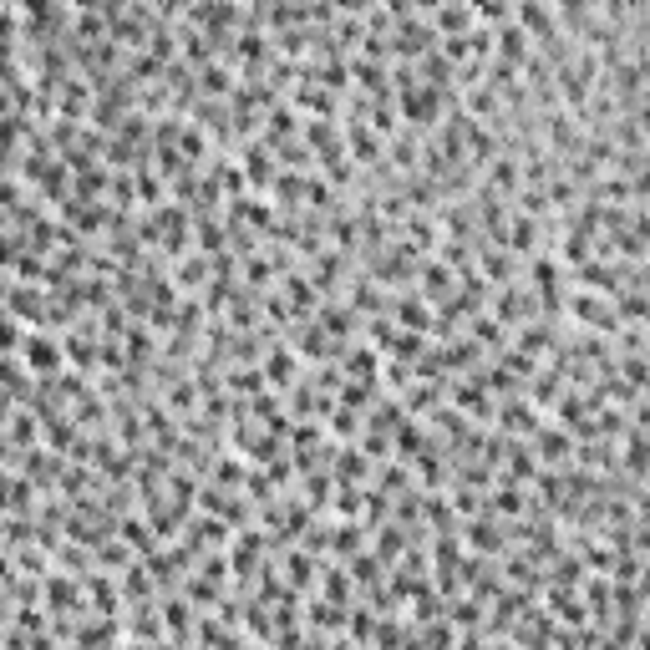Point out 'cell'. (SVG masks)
<instances>
[{
    "label": "cell",
    "mask_w": 650,
    "mask_h": 650,
    "mask_svg": "<svg viewBox=\"0 0 650 650\" xmlns=\"http://www.w3.org/2000/svg\"><path fill=\"white\" fill-rule=\"evenodd\" d=\"M325 600H336V605H351V579L341 574V569H325Z\"/></svg>",
    "instance_id": "obj_3"
},
{
    "label": "cell",
    "mask_w": 650,
    "mask_h": 650,
    "mask_svg": "<svg viewBox=\"0 0 650 650\" xmlns=\"http://www.w3.org/2000/svg\"><path fill=\"white\" fill-rule=\"evenodd\" d=\"M468 544H473V549H503V534H493L488 518H478V524L468 529Z\"/></svg>",
    "instance_id": "obj_5"
},
{
    "label": "cell",
    "mask_w": 650,
    "mask_h": 650,
    "mask_svg": "<svg viewBox=\"0 0 650 650\" xmlns=\"http://www.w3.org/2000/svg\"><path fill=\"white\" fill-rule=\"evenodd\" d=\"M488 183H493V188H518V168H513V158H498L493 173H488Z\"/></svg>",
    "instance_id": "obj_6"
},
{
    "label": "cell",
    "mask_w": 650,
    "mask_h": 650,
    "mask_svg": "<svg viewBox=\"0 0 650 650\" xmlns=\"http://www.w3.org/2000/svg\"><path fill=\"white\" fill-rule=\"evenodd\" d=\"M11 351H21V356H26V366L36 371V381L61 376V366L72 361V356H67V346H61L56 336H41V331H26V341H21V346H11Z\"/></svg>",
    "instance_id": "obj_1"
},
{
    "label": "cell",
    "mask_w": 650,
    "mask_h": 650,
    "mask_svg": "<svg viewBox=\"0 0 650 650\" xmlns=\"http://www.w3.org/2000/svg\"><path fill=\"white\" fill-rule=\"evenodd\" d=\"M422 295H427V300L452 295V265H447V259H432V265H422Z\"/></svg>",
    "instance_id": "obj_2"
},
{
    "label": "cell",
    "mask_w": 650,
    "mask_h": 650,
    "mask_svg": "<svg viewBox=\"0 0 650 650\" xmlns=\"http://www.w3.org/2000/svg\"><path fill=\"white\" fill-rule=\"evenodd\" d=\"M265 366H270V381H295V351H270Z\"/></svg>",
    "instance_id": "obj_4"
}]
</instances>
